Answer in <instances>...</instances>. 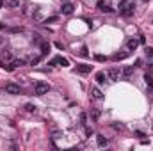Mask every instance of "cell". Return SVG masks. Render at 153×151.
<instances>
[{
	"label": "cell",
	"mask_w": 153,
	"mask_h": 151,
	"mask_svg": "<svg viewBox=\"0 0 153 151\" xmlns=\"http://www.w3.org/2000/svg\"><path fill=\"white\" fill-rule=\"evenodd\" d=\"M50 91V85L46 84V82H37L36 84V89H34V92L37 94V96H43V94H46Z\"/></svg>",
	"instance_id": "1"
},
{
	"label": "cell",
	"mask_w": 153,
	"mask_h": 151,
	"mask_svg": "<svg viewBox=\"0 0 153 151\" xmlns=\"http://www.w3.org/2000/svg\"><path fill=\"white\" fill-rule=\"evenodd\" d=\"M107 78L111 80V82H118L119 80V77H121V71L118 69V68H111V69H107Z\"/></svg>",
	"instance_id": "2"
},
{
	"label": "cell",
	"mask_w": 153,
	"mask_h": 151,
	"mask_svg": "<svg viewBox=\"0 0 153 151\" xmlns=\"http://www.w3.org/2000/svg\"><path fill=\"white\" fill-rule=\"evenodd\" d=\"M6 92H7V94H20V92H22V89H20V85H16V84L9 82V84H6Z\"/></svg>",
	"instance_id": "3"
},
{
	"label": "cell",
	"mask_w": 153,
	"mask_h": 151,
	"mask_svg": "<svg viewBox=\"0 0 153 151\" xmlns=\"http://www.w3.org/2000/svg\"><path fill=\"white\" fill-rule=\"evenodd\" d=\"M98 9L103 11V13H112V11H114L112 7L107 6V0H100V2H98Z\"/></svg>",
	"instance_id": "4"
},
{
	"label": "cell",
	"mask_w": 153,
	"mask_h": 151,
	"mask_svg": "<svg viewBox=\"0 0 153 151\" xmlns=\"http://www.w3.org/2000/svg\"><path fill=\"white\" fill-rule=\"evenodd\" d=\"M73 4H70V2H66V4H62V7H61V11H62V14H71L73 13Z\"/></svg>",
	"instance_id": "5"
},
{
	"label": "cell",
	"mask_w": 153,
	"mask_h": 151,
	"mask_svg": "<svg viewBox=\"0 0 153 151\" xmlns=\"http://www.w3.org/2000/svg\"><path fill=\"white\" fill-rule=\"evenodd\" d=\"M77 69H78L82 75H87V73H91L93 66H87V64H78V66H77Z\"/></svg>",
	"instance_id": "6"
},
{
	"label": "cell",
	"mask_w": 153,
	"mask_h": 151,
	"mask_svg": "<svg viewBox=\"0 0 153 151\" xmlns=\"http://www.w3.org/2000/svg\"><path fill=\"white\" fill-rule=\"evenodd\" d=\"M91 96H93L94 99H101V98H103V92H101L98 87H93V89H91Z\"/></svg>",
	"instance_id": "7"
},
{
	"label": "cell",
	"mask_w": 153,
	"mask_h": 151,
	"mask_svg": "<svg viewBox=\"0 0 153 151\" xmlns=\"http://www.w3.org/2000/svg\"><path fill=\"white\" fill-rule=\"evenodd\" d=\"M121 75H123L125 78H130V77L134 75V66H126V68H123V71H121Z\"/></svg>",
	"instance_id": "8"
},
{
	"label": "cell",
	"mask_w": 153,
	"mask_h": 151,
	"mask_svg": "<svg viewBox=\"0 0 153 151\" xmlns=\"http://www.w3.org/2000/svg\"><path fill=\"white\" fill-rule=\"evenodd\" d=\"M52 64H61V66H68L70 62H68V59H64V57H55V59L52 61Z\"/></svg>",
	"instance_id": "9"
},
{
	"label": "cell",
	"mask_w": 153,
	"mask_h": 151,
	"mask_svg": "<svg viewBox=\"0 0 153 151\" xmlns=\"http://www.w3.org/2000/svg\"><path fill=\"white\" fill-rule=\"evenodd\" d=\"M126 46H128V50H135V48L139 46V39H130V41L126 43Z\"/></svg>",
	"instance_id": "10"
},
{
	"label": "cell",
	"mask_w": 153,
	"mask_h": 151,
	"mask_svg": "<svg viewBox=\"0 0 153 151\" xmlns=\"http://www.w3.org/2000/svg\"><path fill=\"white\" fill-rule=\"evenodd\" d=\"M96 82H98V84H105V73H103V71L96 73Z\"/></svg>",
	"instance_id": "11"
},
{
	"label": "cell",
	"mask_w": 153,
	"mask_h": 151,
	"mask_svg": "<svg viewBox=\"0 0 153 151\" xmlns=\"http://www.w3.org/2000/svg\"><path fill=\"white\" fill-rule=\"evenodd\" d=\"M96 142H98V146H100V147H103V146H107V139H105L103 135H98Z\"/></svg>",
	"instance_id": "12"
},
{
	"label": "cell",
	"mask_w": 153,
	"mask_h": 151,
	"mask_svg": "<svg viewBox=\"0 0 153 151\" xmlns=\"http://www.w3.org/2000/svg\"><path fill=\"white\" fill-rule=\"evenodd\" d=\"M144 82H146V85H148V87H151V89H153V77H151V75H144Z\"/></svg>",
	"instance_id": "13"
},
{
	"label": "cell",
	"mask_w": 153,
	"mask_h": 151,
	"mask_svg": "<svg viewBox=\"0 0 153 151\" xmlns=\"http://www.w3.org/2000/svg\"><path fill=\"white\" fill-rule=\"evenodd\" d=\"M4 2H6V6H9V7H18V6H20L18 0H4Z\"/></svg>",
	"instance_id": "14"
},
{
	"label": "cell",
	"mask_w": 153,
	"mask_h": 151,
	"mask_svg": "<svg viewBox=\"0 0 153 151\" xmlns=\"http://www.w3.org/2000/svg\"><path fill=\"white\" fill-rule=\"evenodd\" d=\"M128 57V52H123V54H116L114 55V61H123V59H126Z\"/></svg>",
	"instance_id": "15"
},
{
	"label": "cell",
	"mask_w": 153,
	"mask_h": 151,
	"mask_svg": "<svg viewBox=\"0 0 153 151\" xmlns=\"http://www.w3.org/2000/svg\"><path fill=\"white\" fill-rule=\"evenodd\" d=\"M48 52H50V46H48L46 43H43V44H41V55H46Z\"/></svg>",
	"instance_id": "16"
},
{
	"label": "cell",
	"mask_w": 153,
	"mask_h": 151,
	"mask_svg": "<svg viewBox=\"0 0 153 151\" xmlns=\"http://www.w3.org/2000/svg\"><path fill=\"white\" fill-rule=\"evenodd\" d=\"M25 110H27L29 114H32V112H36V105H32V103H27V105H25Z\"/></svg>",
	"instance_id": "17"
},
{
	"label": "cell",
	"mask_w": 153,
	"mask_h": 151,
	"mask_svg": "<svg viewBox=\"0 0 153 151\" xmlns=\"http://www.w3.org/2000/svg\"><path fill=\"white\" fill-rule=\"evenodd\" d=\"M144 52H146L148 57H153V46H146V48H144Z\"/></svg>",
	"instance_id": "18"
},
{
	"label": "cell",
	"mask_w": 153,
	"mask_h": 151,
	"mask_svg": "<svg viewBox=\"0 0 153 151\" xmlns=\"http://www.w3.org/2000/svg\"><path fill=\"white\" fill-rule=\"evenodd\" d=\"M55 21H59V18H57V16H50V18H46V20H45V23H55Z\"/></svg>",
	"instance_id": "19"
},
{
	"label": "cell",
	"mask_w": 153,
	"mask_h": 151,
	"mask_svg": "<svg viewBox=\"0 0 153 151\" xmlns=\"http://www.w3.org/2000/svg\"><path fill=\"white\" fill-rule=\"evenodd\" d=\"M23 64H25V61H22V59H14V61H13V66H14V68H16V66H23Z\"/></svg>",
	"instance_id": "20"
},
{
	"label": "cell",
	"mask_w": 153,
	"mask_h": 151,
	"mask_svg": "<svg viewBox=\"0 0 153 151\" xmlns=\"http://www.w3.org/2000/svg\"><path fill=\"white\" fill-rule=\"evenodd\" d=\"M94 59H96L98 62H103V61H105V55H100V54H98V55H94Z\"/></svg>",
	"instance_id": "21"
},
{
	"label": "cell",
	"mask_w": 153,
	"mask_h": 151,
	"mask_svg": "<svg viewBox=\"0 0 153 151\" xmlns=\"http://www.w3.org/2000/svg\"><path fill=\"white\" fill-rule=\"evenodd\" d=\"M80 54H82L84 57H87V55H89V52H87V48H85V46H82V52H80Z\"/></svg>",
	"instance_id": "22"
},
{
	"label": "cell",
	"mask_w": 153,
	"mask_h": 151,
	"mask_svg": "<svg viewBox=\"0 0 153 151\" xmlns=\"http://www.w3.org/2000/svg\"><path fill=\"white\" fill-rule=\"evenodd\" d=\"M93 117L98 119V117H100V110H94V112H93Z\"/></svg>",
	"instance_id": "23"
},
{
	"label": "cell",
	"mask_w": 153,
	"mask_h": 151,
	"mask_svg": "<svg viewBox=\"0 0 153 151\" xmlns=\"http://www.w3.org/2000/svg\"><path fill=\"white\" fill-rule=\"evenodd\" d=\"M114 130H123V125H112Z\"/></svg>",
	"instance_id": "24"
},
{
	"label": "cell",
	"mask_w": 153,
	"mask_h": 151,
	"mask_svg": "<svg viewBox=\"0 0 153 151\" xmlns=\"http://www.w3.org/2000/svg\"><path fill=\"white\" fill-rule=\"evenodd\" d=\"M37 62H39V57H36V59H32V61H30V64H32V66H34V64H37Z\"/></svg>",
	"instance_id": "25"
},
{
	"label": "cell",
	"mask_w": 153,
	"mask_h": 151,
	"mask_svg": "<svg viewBox=\"0 0 153 151\" xmlns=\"http://www.w3.org/2000/svg\"><path fill=\"white\" fill-rule=\"evenodd\" d=\"M85 119H87V117H85V114H80V121H82V123H85Z\"/></svg>",
	"instance_id": "26"
},
{
	"label": "cell",
	"mask_w": 153,
	"mask_h": 151,
	"mask_svg": "<svg viewBox=\"0 0 153 151\" xmlns=\"http://www.w3.org/2000/svg\"><path fill=\"white\" fill-rule=\"evenodd\" d=\"M2 4H4V0H0V7H2Z\"/></svg>",
	"instance_id": "27"
}]
</instances>
